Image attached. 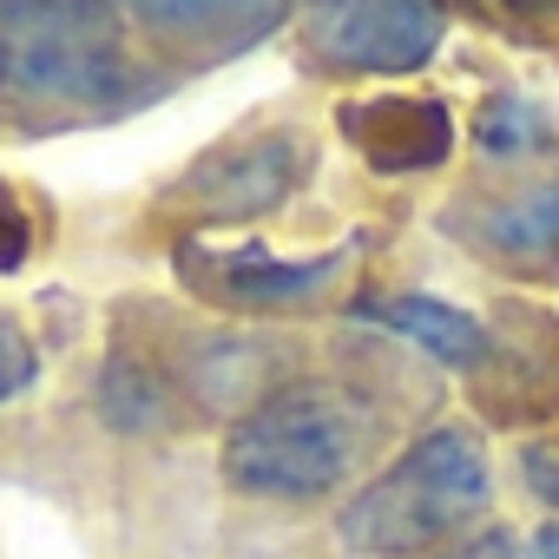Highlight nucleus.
<instances>
[{"label":"nucleus","instance_id":"1a4fd4ad","mask_svg":"<svg viewBox=\"0 0 559 559\" xmlns=\"http://www.w3.org/2000/svg\"><path fill=\"white\" fill-rule=\"evenodd\" d=\"M119 14H132L139 27L165 34V40H217V47H243L257 34H270L290 14V0H112Z\"/></svg>","mask_w":559,"mask_h":559},{"label":"nucleus","instance_id":"ddd939ff","mask_svg":"<svg viewBox=\"0 0 559 559\" xmlns=\"http://www.w3.org/2000/svg\"><path fill=\"white\" fill-rule=\"evenodd\" d=\"M520 474H526V487H533L546 507H559V441H533V448L520 454Z\"/></svg>","mask_w":559,"mask_h":559},{"label":"nucleus","instance_id":"2eb2a0df","mask_svg":"<svg viewBox=\"0 0 559 559\" xmlns=\"http://www.w3.org/2000/svg\"><path fill=\"white\" fill-rule=\"evenodd\" d=\"M441 559H520V546H513L507 533H480V539H461V546L441 552Z\"/></svg>","mask_w":559,"mask_h":559},{"label":"nucleus","instance_id":"0eeeda50","mask_svg":"<svg viewBox=\"0 0 559 559\" xmlns=\"http://www.w3.org/2000/svg\"><path fill=\"white\" fill-rule=\"evenodd\" d=\"M454 230L507 270L559 276V171L487 191L474 204H454Z\"/></svg>","mask_w":559,"mask_h":559},{"label":"nucleus","instance_id":"7ed1b4c3","mask_svg":"<svg viewBox=\"0 0 559 559\" xmlns=\"http://www.w3.org/2000/svg\"><path fill=\"white\" fill-rule=\"evenodd\" d=\"M362 448V415L343 389L297 382L263 395L224 441V474L230 487L257 500H317L330 493Z\"/></svg>","mask_w":559,"mask_h":559},{"label":"nucleus","instance_id":"423d86ee","mask_svg":"<svg viewBox=\"0 0 559 559\" xmlns=\"http://www.w3.org/2000/svg\"><path fill=\"white\" fill-rule=\"evenodd\" d=\"M178 270L185 284L204 290L211 304L230 310H290L310 304L336 284L343 250L336 257H270L263 243H237V250H211V243H178Z\"/></svg>","mask_w":559,"mask_h":559},{"label":"nucleus","instance_id":"20e7f679","mask_svg":"<svg viewBox=\"0 0 559 559\" xmlns=\"http://www.w3.org/2000/svg\"><path fill=\"white\" fill-rule=\"evenodd\" d=\"M304 34L336 73H415L435 60L448 21L435 0H317Z\"/></svg>","mask_w":559,"mask_h":559},{"label":"nucleus","instance_id":"9d476101","mask_svg":"<svg viewBox=\"0 0 559 559\" xmlns=\"http://www.w3.org/2000/svg\"><path fill=\"white\" fill-rule=\"evenodd\" d=\"M362 317L382 323V330H395L402 343L428 349V356L448 362V369H474V362L487 356V330H480L467 310L441 304V297H376V304H362Z\"/></svg>","mask_w":559,"mask_h":559},{"label":"nucleus","instance_id":"9b49d317","mask_svg":"<svg viewBox=\"0 0 559 559\" xmlns=\"http://www.w3.org/2000/svg\"><path fill=\"white\" fill-rule=\"evenodd\" d=\"M474 139L487 145V152H533L539 139H546V119H539V106H526V99H493L487 112H480V126H474Z\"/></svg>","mask_w":559,"mask_h":559},{"label":"nucleus","instance_id":"f8f14e48","mask_svg":"<svg viewBox=\"0 0 559 559\" xmlns=\"http://www.w3.org/2000/svg\"><path fill=\"white\" fill-rule=\"evenodd\" d=\"M34 369H40V356H34V343L21 336V323L0 310V402H14L27 382H34Z\"/></svg>","mask_w":559,"mask_h":559},{"label":"nucleus","instance_id":"f03ea898","mask_svg":"<svg viewBox=\"0 0 559 559\" xmlns=\"http://www.w3.org/2000/svg\"><path fill=\"white\" fill-rule=\"evenodd\" d=\"M0 86L34 106H119L132 53L112 0H0Z\"/></svg>","mask_w":559,"mask_h":559},{"label":"nucleus","instance_id":"39448f33","mask_svg":"<svg viewBox=\"0 0 559 559\" xmlns=\"http://www.w3.org/2000/svg\"><path fill=\"white\" fill-rule=\"evenodd\" d=\"M304 178H310V139L263 132V139H243V145L217 152L211 165H198L178 185V204H191L198 224H243V217L276 211Z\"/></svg>","mask_w":559,"mask_h":559},{"label":"nucleus","instance_id":"f3484780","mask_svg":"<svg viewBox=\"0 0 559 559\" xmlns=\"http://www.w3.org/2000/svg\"><path fill=\"white\" fill-rule=\"evenodd\" d=\"M500 8H559V0H500Z\"/></svg>","mask_w":559,"mask_h":559},{"label":"nucleus","instance_id":"dca6fc26","mask_svg":"<svg viewBox=\"0 0 559 559\" xmlns=\"http://www.w3.org/2000/svg\"><path fill=\"white\" fill-rule=\"evenodd\" d=\"M533 559H559V526H539L533 533Z\"/></svg>","mask_w":559,"mask_h":559},{"label":"nucleus","instance_id":"f257e3e1","mask_svg":"<svg viewBox=\"0 0 559 559\" xmlns=\"http://www.w3.org/2000/svg\"><path fill=\"white\" fill-rule=\"evenodd\" d=\"M487 454L467 428H435L421 441H408L349 507H343V539L369 559H402V552H428L435 539L461 533L467 520L487 513Z\"/></svg>","mask_w":559,"mask_h":559},{"label":"nucleus","instance_id":"6e6552de","mask_svg":"<svg viewBox=\"0 0 559 559\" xmlns=\"http://www.w3.org/2000/svg\"><path fill=\"white\" fill-rule=\"evenodd\" d=\"M343 132L376 165L382 178L428 171L454 152V119L441 99H376V106H343Z\"/></svg>","mask_w":559,"mask_h":559},{"label":"nucleus","instance_id":"4468645a","mask_svg":"<svg viewBox=\"0 0 559 559\" xmlns=\"http://www.w3.org/2000/svg\"><path fill=\"white\" fill-rule=\"evenodd\" d=\"M27 257V211H21V198L0 185V270H14Z\"/></svg>","mask_w":559,"mask_h":559}]
</instances>
